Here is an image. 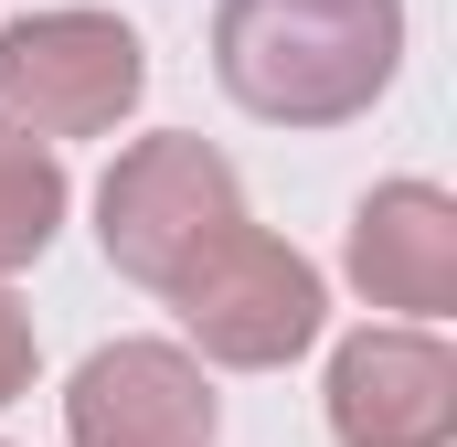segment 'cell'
<instances>
[{
	"instance_id": "6da1fadb",
	"label": "cell",
	"mask_w": 457,
	"mask_h": 447,
	"mask_svg": "<svg viewBox=\"0 0 457 447\" xmlns=\"http://www.w3.org/2000/svg\"><path fill=\"white\" fill-rule=\"evenodd\" d=\"M404 64V0H224L213 75L266 128H351Z\"/></svg>"
},
{
	"instance_id": "7a4b0ae2",
	"label": "cell",
	"mask_w": 457,
	"mask_h": 447,
	"mask_svg": "<svg viewBox=\"0 0 457 447\" xmlns=\"http://www.w3.org/2000/svg\"><path fill=\"white\" fill-rule=\"evenodd\" d=\"M170 320L192 331L203 362H224V373H277V362H298L320 320H330V288H320V266L287 245V234H266V224H224L170 288Z\"/></svg>"
},
{
	"instance_id": "3957f363",
	"label": "cell",
	"mask_w": 457,
	"mask_h": 447,
	"mask_svg": "<svg viewBox=\"0 0 457 447\" xmlns=\"http://www.w3.org/2000/svg\"><path fill=\"white\" fill-rule=\"evenodd\" d=\"M224 224H245V181H234L224 149L192 139V128H160V139L117 149V171L96 181V245H107L117 277H138L149 299H160Z\"/></svg>"
},
{
	"instance_id": "277c9868",
	"label": "cell",
	"mask_w": 457,
	"mask_h": 447,
	"mask_svg": "<svg viewBox=\"0 0 457 447\" xmlns=\"http://www.w3.org/2000/svg\"><path fill=\"white\" fill-rule=\"evenodd\" d=\"M149 97V43L117 11H21L0 32V117L32 139H107Z\"/></svg>"
},
{
	"instance_id": "5b68a950",
	"label": "cell",
	"mask_w": 457,
	"mask_h": 447,
	"mask_svg": "<svg viewBox=\"0 0 457 447\" xmlns=\"http://www.w3.org/2000/svg\"><path fill=\"white\" fill-rule=\"evenodd\" d=\"M64 437L75 447H213L224 405L181 341H107L64 384Z\"/></svg>"
},
{
	"instance_id": "8992f818",
	"label": "cell",
	"mask_w": 457,
	"mask_h": 447,
	"mask_svg": "<svg viewBox=\"0 0 457 447\" xmlns=\"http://www.w3.org/2000/svg\"><path fill=\"white\" fill-rule=\"evenodd\" d=\"M330 437L341 447H447L457 437V351L426 320L351 331L330 351Z\"/></svg>"
},
{
	"instance_id": "52a82bcc",
	"label": "cell",
	"mask_w": 457,
	"mask_h": 447,
	"mask_svg": "<svg viewBox=\"0 0 457 447\" xmlns=\"http://www.w3.org/2000/svg\"><path fill=\"white\" fill-rule=\"evenodd\" d=\"M351 288L372 309H404V320H447L457 309V203L436 181H372L341 245Z\"/></svg>"
},
{
	"instance_id": "ba28073f",
	"label": "cell",
	"mask_w": 457,
	"mask_h": 447,
	"mask_svg": "<svg viewBox=\"0 0 457 447\" xmlns=\"http://www.w3.org/2000/svg\"><path fill=\"white\" fill-rule=\"evenodd\" d=\"M64 203H75V181H64L54 139H32V128L0 117V277H21L64 234Z\"/></svg>"
},
{
	"instance_id": "9c48e42d",
	"label": "cell",
	"mask_w": 457,
	"mask_h": 447,
	"mask_svg": "<svg viewBox=\"0 0 457 447\" xmlns=\"http://www.w3.org/2000/svg\"><path fill=\"white\" fill-rule=\"evenodd\" d=\"M32 362H43L32 309H21V299H0V405H21V394H32Z\"/></svg>"
}]
</instances>
